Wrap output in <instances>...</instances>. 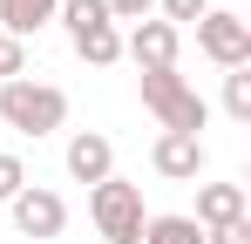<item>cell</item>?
Segmentation results:
<instances>
[{"mask_svg": "<svg viewBox=\"0 0 251 244\" xmlns=\"http://www.w3.org/2000/svg\"><path fill=\"white\" fill-rule=\"evenodd\" d=\"M0 122L14 129V136H54L61 122H68V95L54 88V81H0Z\"/></svg>", "mask_w": 251, "mask_h": 244, "instance_id": "6da1fadb", "label": "cell"}, {"mask_svg": "<svg viewBox=\"0 0 251 244\" xmlns=\"http://www.w3.org/2000/svg\"><path fill=\"white\" fill-rule=\"evenodd\" d=\"M143 109L163 122L170 136H197L210 122V102L190 88V81L176 75V68H163V75H143Z\"/></svg>", "mask_w": 251, "mask_h": 244, "instance_id": "7a4b0ae2", "label": "cell"}, {"mask_svg": "<svg viewBox=\"0 0 251 244\" xmlns=\"http://www.w3.org/2000/svg\"><path fill=\"white\" fill-rule=\"evenodd\" d=\"M88 217H95V231L102 244H143V190L123 183V176H102L95 190H88Z\"/></svg>", "mask_w": 251, "mask_h": 244, "instance_id": "3957f363", "label": "cell"}, {"mask_svg": "<svg viewBox=\"0 0 251 244\" xmlns=\"http://www.w3.org/2000/svg\"><path fill=\"white\" fill-rule=\"evenodd\" d=\"M197 48H204L217 68H251V21L231 7H210L197 21Z\"/></svg>", "mask_w": 251, "mask_h": 244, "instance_id": "277c9868", "label": "cell"}, {"mask_svg": "<svg viewBox=\"0 0 251 244\" xmlns=\"http://www.w3.org/2000/svg\"><path fill=\"white\" fill-rule=\"evenodd\" d=\"M7 210H14V231L34 238V244H48V238L68 231V203H61V190H48V183H27Z\"/></svg>", "mask_w": 251, "mask_h": 244, "instance_id": "5b68a950", "label": "cell"}, {"mask_svg": "<svg viewBox=\"0 0 251 244\" xmlns=\"http://www.w3.org/2000/svg\"><path fill=\"white\" fill-rule=\"evenodd\" d=\"M123 54L143 68V75H163V68H176V54H183V27H170V21H136L123 34Z\"/></svg>", "mask_w": 251, "mask_h": 244, "instance_id": "8992f818", "label": "cell"}, {"mask_svg": "<svg viewBox=\"0 0 251 244\" xmlns=\"http://www.w3.org/2000/svg\"><path fill=\"white\" fill-rule=\"evenodd\" d=\"M150 170L170 176V183H197L204 176V136H156V149H150Z\"/></svg>", "mask_w": 251, "mask_h": 244, "instance_id": "52a82bcc", "label": "cell"}, {"mask_svg": "<svg viewBox=\"0 0 251 244\" xmlns=\"http://www.w3.org/2000/svg\"><path fill=\"white\" fill-rule=\"evenodd\" d=\"M68 176L88 183V190H95L102 176H116V143H109L102 129H75V136H68Z\"/></svg>", "mask_w": 251, "mask_h": 244, "instance_id": "ba28073f", "label": "cell"}, {"mask_svg": "<svg viewBox=\"0 0 251 244\" xmlns=\"http://www.w3.org/2000/svg\"><path fill=\"white\" fill-rule=\"evenodd\" d=\"M245 217V183H197V231H217V224H238Z\"/></svg>", "mask_w": 251, "mask_h": 244, "instance_id": "9c48e42d", "label": "cell"}, {"mask_svg": "<svg viewBox=\"0 0 251 244\" xmlns=\"http://www.w3.org/2000/svg\"><path fill=\"white\" fill-rule=\"evenodd\" d=\"M54 14H61V0H0V34L27 41V34H41Z\"/></svg>", "mask_w": 251, "mask_h": 244, "instance_id": "30bf717a", "label": "cell"}, {"mask_svg": "<svg viewBox=\"0 0 251 244\" xmlns=\"http://www.w3.org/2000/svg\"><path fill=\"white\" fill-rule=\"evenodd\" d=\"M68 41H75V54H82L88 68H116V61H123V27H116V21L82 27V34H68Z\"/></svg>", "mask_w": 251, "mask_h": 244, "instance_id": "8fae6325", "label": "cell"}, {"mask_svg": "<svg viewBox=\"0 0 251 244\" xmlns=\"http://www.w3.org/2000/svg\"><path fill=\"white\" fill-rule=\"evenodd\" d=\"M143 244H204V231L183 210H163V217H143Z\"/></svg>", "mask_w": 251, "mask_h": 244, "instance_id": "7c38bea8", "label": "cell"}, {"mask_svg": "<svg viewBox=\"0 0 251 244\" xmlns=\"http://www.w3.org/2000/svg\"><path fill=\"white\" fill-rule=\"evenodd\" d=\"M224 116L251 122V68H224Z\"/></svg>", "mask_w": 251, "mask_h": 244, "instance_id": "4fadbf2b", "label": "cell"}, {"mask_svg": "<svg viewBox=\"0 0 251 244\" xmlns=\"http://www.w3.org/2000/svg\"><path fill=\"white\" fill-rule=\"evenodd\" d=\"M68 34H82V27H102L109 21V0H61V14H54Z\"/></svg>", "mask_w": 251, "mask_h": 244, "instance_id": "5bb4252c", "label": "cell"}, {"mask_svg": "<svg viewBox=\"0 0 251 244\" xmlns=\"http://www.w3.org/2000/svg\"><path fill=\"white\" fill-rule=\"evenodd\" d=\"M21 190H27V163L14 156V149H0V203H14Z\"/></svg>", "mask_w": 251, "mask_h": 244, "instance_id": "9a60e30c", "label": "cell"}, {"mask_svg": "<svg viewBox=\"0 0 251 244\" xmlns=\"http://www.w3.org/2000/svg\"><path fill=\"white\" fill-rule=\"evenodd\" d=\"M210 0H156V21H170V27H183V21H204Z\"/></svg>", "mask_w": 251, "mask_h": 244, "instance_id": "2e32d148", "label": "cell"}, {"mask_svg": "<svg viewBox=\"0 0 251 244\" xmlns=\"http://www.w3.org/2000/svg\"><path fill=\"white\" fill-rule=\"evenodd\" d=\"M27 75V41H0V81H21Z\"/></svg>", "mask_w": 251, "mask_h": 244, "instance_id": "e0dca14e", "label": "cell"}, {"mask_svg": "<svg viewBox=\"0 0 251 244\" xmlns=\"http://www.w3.org/2000/svg\"><path fill=\"white\" fill-rule=\"evenodd\" d=\"M150 14H156V0H109V21H129V27L150 21Z\"/></svg>", "mask_w": 251, "mask_h": 244, "instance_id": "ac0fdd59", "label": "cell"}, {"mask_svg": "<svg viewBox=\"0 0 251 244\" xmlns=\"http://www.w3.org/2000/svg\"><path fill=\"white\" fill-rule=\"evenodd\" d=\"M204 244H251V217H238V224H217V231H204Z\"/></svg>", "mask_w": 251, "mask_h": 244, "instance_id": "d6986e66", "label": "cell"}, {"mask_svg": "<svg viewBox=\"0 0 251 244\" xmlns=\"http://www.w3.org/2000/svg\"><path fill=\"white\" fill-rule=\"evenodd\" d=\"M0 41H7V34H0Z\"/></svg>", "mask_w": 251, "mask_h": 244, "instance_id": "ffe728a7", "label": "cell"}]
</instances>
